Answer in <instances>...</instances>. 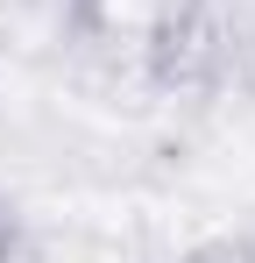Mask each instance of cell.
<instances>
[{
    "label": "cell",
    "instance_id": "obj_2",
    "mask_svg": "<svg viewBox=\"0 0 255 263\" xmlns=\"http://www.w3.org/2000/svg\"><path fill=\"white\" fill-rule=\"evenodd\" d=\"M177 263H255V242L248 235H206V242H192Z\"/></svg>",
    "mask_w": 255,
    "mask_h": 263
},
{
    "label": "cell",
    "instance_id": "obj_1",
    "mask_svg": "<svg viewBox=\"0 0 255 263\" xmlns=\"http://www.w3.org/2000/svg\"><path fill=\"white\" fill-rule=\"evenodd\" d=\"M241 43H248V29H234L213 0H163L142 36V71L163 92H213L234 79Z\"/></svg>",
    "mask_w": 255,
    "mask_h": 263
},
{
    "label": "cell",
    "instance_id": "obj_3",
    "mask_svg": "<svg viewBox=\"0 0 255 263\" xmlns=\"http://www.w3.org/2000/svg\"><path fill=\"white\" fill-rule=\"evenodd\" d=\"M14 249H22V220L7 214V199H0V263H14Z\"/></svg>",
    "mask_w": 255,
    "mask_h": 263
}]
</instances>
